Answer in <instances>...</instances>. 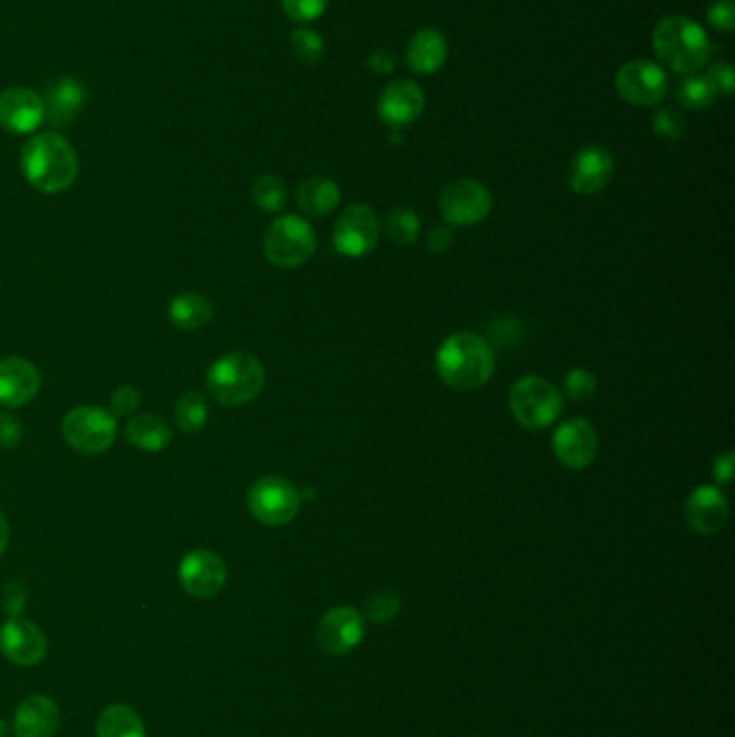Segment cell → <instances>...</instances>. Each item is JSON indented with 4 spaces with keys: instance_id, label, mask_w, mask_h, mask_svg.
Returning a JSON list of instances; mask_svg holds the SVG:
<instances>
[{
    "instance_id": "1",
    "label": "cell",
    "mask_w": 735,
    "mask_h": 737,
    "mask_svg": "<svg viewBox=\"0 0 735 737\" xmlns=\"http://www.w3.org/2000/svg\"><path fill=\"white\" fill-rule=\"evenodd\" d=\"M20 169L39 192L61 195L76 183L80 165L68 139L57 132H41L22 147Z\"/></svg>"
},
{
    "instance_id": "2",
    "label": "cell",
    "mask_w": 735,
    "mask_h": 737,
    "mask_svg": "<svg viewBox=\"0 0 735 737\" xmlns=\"http://www.w3.org/2000/svg\"><path fill=\"white\" fill-rule=\"evenodd\" d=\"M494 365L496 358L490 343L468 330L445 339L436 353L438 378L459 392L484 387L494 374Z\"/></svg>"
},
{
    "instance_id": "3",
    "label": "cell",
    "mask_w": 735,
    "mask_h": 737,
    "mask_svg": "<svg viewBox=\"0 0 735 737\" xmlns=\"http://www.w3.org/2000/svg\"><path fill=\"white\" fill-rule=\"evenodd\" d=\"M266 387L261 360L248 351H229L216 358L206 374L211 399L227 408H242L255 401Z\"/></svg>"
},
{
    "instance_id": "4",
    "label": "cell",
    "mask_w": 735,
    "mask_h": 737,
    "mask_svg": "<svg viewBox=\"0 0 735 737\" xmlns=\"http://www.w3.org/2000/svg\"><path fill=\"white\" fill-rule=\"evenodd\" d=\"M654 50L666 68L695 73L709 63L712 41L699 22L686 16H668L654 29Z\"/></svg>"
},
{
    "instance_id": "5",
    "label": "cell",
    "mask_w": 735,
    "mask_h": 737,
    "mask_svg": "<svg viewBox=\"0 0 735 737\" xmlns=\"http://www.w3.org/2000/svg\"><path fill=\"white\" fill-rule=\"evenodd\" d=\"M317 236L314 227L300 216H279L264 236L266 259L282 268L294 270L305 266L316 255Z\"/></svg>"
},
{
    "instance_id": "6",
    "label": "cell",
    "mask_w": 735,
    "mask_h": 737,
    "mask_svg": "<svg viewBox=\"0 0 735 737\" xmlns=\"http://www.w3.org/2000/svg\"><path fill=\"white\" fill-rule=\"evenodd\" d=\"M302 505L300 490L285 477L268 475L257 479L246 491V507L250 516L266 527L289 525Z\"/></svg>"
},
{
    "instance_id": "7",
    "label": "cell",
    "mask_w": 735,
    "mask_h": 737,
    "mask_svg": "<svg viewBox=\"0 0 735 737\" xmlns=\"http://www.w3.org/2000/svg\"><path fill=\"white\" fill-rule=\"evenodd\" d=\"M509 410L526 429H546L563 412L559 388L539 376L520 378L509 392Z\"/></svg>"
},
{
    "instance_id": "8",
    "label": "cell",
    "mask_w": 735,
    "mask_h": 737,
    "mask_svg": "<svg viewBox=\"0 0 735 737\" xmlns=\"http://www.w3.org/2000/svg\"><path fill=\"white\" fill-rule=\"evenodd\" d=\"M61 434L80 456H102L117 438V419L98 406H76L63 417Z\"/></svg>"
},
{
    "instance_id": "9",
    "label": "cell",
    "mask_w": 735,
    "mask_h": 737,
    "mask_svg": "<svg viewBox=\"0 0 735 737\" xmlns=\"http://www.w3.org/2000/svg\"><path fill=\"white\" fill-rule=\"evenodd\" d=\"M438 208L449 225L470 227L488 218L491 211L490 192L475 179H456L443 188Z\"/></svg>"
},
{
    "instance_id": "10",
    "label": "cell",
    "mask_w": 735,
    "mask_h": 737,
    "mask_svg": "<svg viewBox=\"0 0 735 737\" xmlns=\"http://www.w3.org/2000/svg\"><path fill=\"white\" fill-rule=\"evenodd\" d=\"M380 231L383 225L376 211L369 206H350L335 222L332 245L337 248V252L358 259L376 248L380 240Z\"/></svg>"
},
{
    "instance_id": "11",
    "label": "cell",
    "mask_w": 735,
    "mask_h": 737,
    "mask_svg": "<svg viewBox=\"0 0 735 737\" xmlns=\"http://www.w3.org/2000/svg\"><path fill=\"white\" fill-rule=\"evenodd\" d=\"M615 89L628 104L656 106L666 96L668 78L658 63L634 59L617 71Z\"/></svg>"
},
{
    "instance_id": "12",
    "label": "cell",
    "mask_w": 735,
    "mask_h": 737,
    "mask_svg": "<svg viewBox=\"0 0 735 737\" xmlns=\"http://www.w3.org/2000/svg\"><path fill=\"white\" fill-rule=\"evenodd\" d=\"M177 578L188 596L210 599L218 596L227 585V565L216 552L197 548L183 555L177 567Z\"/></svg>"
},
{
    "instance_id": "13",
    "label": "cell",
    "mask_w": 735,
    "mask_h": 737,
    "mask_svg": "<svg viewBox=\"0 0 735 737\" xmlns=\"http://www.w3.org/2000/svg\"><path fill=\"white\" fill-rule=\"evenodd\" d=\"M365 636V619L351 606L328 610L317 624V645L330 656H346L360 645Z\"/></svg>"
},
{
    "instance_id": "14",
    "label": "cell",
    "mask_w": 735,
    "mask_h": 737,
    "mask_svg": "<svg viewBox=\"0 0 735 737\" xmlns=\"http://www.w3.org/2000/svg\"><path fill=\"white\" fill-rule=\"evenodd\" d=\"M599 449L596 427L587 419H569L559 425L553 438V451L569 470H585L594 464Z\"/></svg>"
},
{
    "instance_id": "15",
    "label": "cell",
    "mask_w": 735,
    "mask_h": 737,
    "mask_svg": "<svg viewBox=\"0 0 735 737\" xmlns=\"http://www.w3.org/2000/svg\"><path fill=\"white\" fill-rule=\"evenodd\" d=\"M48 651L46 636L33 621L11 617L0 626V654L18 667H36Z\"/></svg>"
},
{
    "instance_id": "16",
    "label": "cell",
    "mask_w": 735,
    "mask_h": 737,
    "mask_svg": "<svg viewBox=\"0 0 735 737\" xmlns=\"http://www.w3.org/2000/svg\"><path fill=\"white\" fill-rule=\"evenodd\" d=\"M46 121L43 98L29 87H9L0 93V128L11 135H33Z\"/></svg>"
},
{
    "instance_id": "17",
    "label": "cell",
    "mask_w": 735,
    "mask_h": 737,
    "mask_svg": "<svg viewBox=\"0 0 735 737\" xmlns=\"http://www.w3.org/2000/svg\"><path fill=\"white\" fill-rule=\"evenodd\" d=\"M613 173H615L613 156L599 145H589L574 156L567 171V183L576 195L592 197L610 183Z\"/></svg>"
},
{
    "instance_id": "18",
    "label": "cell",
    "mask_w": 735,
    "mask_h": 737,
    "mask_svg": "<svg viewBox=\"0 0 735 737\" xmlns=\"http://www.w3.org/2000/svg\"><path fill=\"white\" fill-rule=\"evenodd\" d=\"M41 388V374L36 365L20 356L0 358V406L24 408Z\"/></svg>"
},
{
    "instance_id": "19",
    "label": "cell",
    "mask_w": 735,
    "mask_h": 737,
    "mask_svg": "<svg viewBox=\"0 0 735 737\" xmlns=\"http://www.w3.org/2000/svg\"><path fill=\"white\" fill-rule=\"evenodd\" d=\"M425 108V93L413 80H395L378 100V114L390 130L413 126Z\"/></svg>"
},
{
    "instance_id": "20",
    "label": "cell",
    "mask_w": 735,
    "mask_h": 737,
    "mask_svg": "<svg viewBox=\"0 0 735 737\" xmlns=\"http://www.w3.org/2000/svg\"><path fill=\"white\" fill-rule=\"evenodd\" d=\"M684 518L693 532L716 535L729 520V502L716 486H699L686 500Z\"/></svg>"
},
{
    "instance_id": "21",
    "label": "cell",
    "mask_w": 735,
    "mask_h": 737,
    "mask_svg": "<svg viewBox=\"0 0 735 737\" xmlns=\"http://www.w3.org/2000/svg\"><path fill=\"white\" fill-rule=\"evenodd\" d=\"M61 725V709L50 697L33 695L18 705L13 716L16 737H54Z\"/></svg>"
},
{
    "instance_id": "22",
    "label": "cell",
    "mask_w": 735,
    "mask_h": 737,
    "mask_svg": "<svg viewBox=\"0 0 735 737\" xmlns=\"http://www.w3.org/2000/svg\"><path fill=\"white\" fill-rule=\"evenodd\" d=\"M41 98L46 106V121L54 130H66L76 121L78 112L82 110L85 100H87V91L80 80L68 76V78H59L57 82H52L48 87L46 96H41Z\"/></svg>"
},
{
    "instance_id": "23",
    "label": "cell",
    "mask_w": 735,
    "mask_h": 737,
    "mask_svg": "<svg viewBox=\"0 0 735 737\" xmlns=\"http://www.w3.org/2000/svg\"><path fill=\"white\" fill-rule=\"evenodd\" d=\"M126 440L147 454H160L173 442V429L162 417L139 415L126 422Z\"/></svg>"
},
{
    "instance_id": "24",
    "label": "cell",
    "mask_w": 735,
    "mask_h": 737,
    "mask_svg": "<svg viewBox=\"0 0 735 737\" xmlns=\"http://www.w3.org/2000/svg\"><path fill=\"white\" fill-rule=\"evenodd\" d=\"M447 61V39L436 29H420L408 43V63L413 71L429 76Z\"/></svg>"
},
{
    "instance_id": "25",
    "label": "cell",
    "mask_w": 735,
    "mask_h": 737,
    "mask_svg": "<svg viewBox=\"0 0 735 737\" xmlns=\"http://www.w3.org/2000/svg\"><path fill=\"white\" fill-rule=\"evenodd\" d=\"M298 208L309 216H326L337 210L341 201L339 186L328 177H309L298 186Z\"/></svg>"
},
{
    "instance_id": "26",
    "label": "cell",
    "mask_w": 735,
    "mask_h": 737,
    "mask_svg": "<svg viewBox=\"0 0 735 737\" xmlns=\"http://www.w3.org/2000/svg\"><path fill=\"white\" fill-rule=\"evenodd\" d=\"M211 313H213V309H211L210 298L203 293H197V291L179 293L169 302V309H167L169 321L179 330H199V328L208 326Z\"/></svg>"
},
{
    "instance_id": "27",
    "label": "cell",
    "mask_w": 735,
    "mask_h": 737,
    "mask_svg": "<svg viewBox=\"0 0 735 737\" xmlns=\"http://www.w3.org/2000/svg\"><path fill=\"white\" fill-rule=\"evenodd\" d=\"M98 737H147L139 714L121 703L106 707L98 718Z\"/></svg>"
},
{
    "instance_id": "28",
    "label": "cell",
    "mask_w": 735,
    "mask_h": 737,
    "mask_svg": "<svg viewBox=\"0 0 735 737\" xmlns=\"http://www.w3.org/2000/svg\"><path fill=\"white\" fill-rule=\"evenodd\" d=\"M173 415H176L177 427L183 434H197L206 427L208 417H210V408H208L206 397L199 390H186L177 399Z\"/></svg>"
},
{
    "instance_id": "29",
    "label": "cell",
    "mask_w": 735,
    "mask_h": 737,
    "mask_svg": "<svg viewBox=\"0 0 735 737\" xmlns=\"http://www.w3.org/2000/svg\"><path fill=\"white\" fill-rule=\"evenodd\" d=\"M386 238L395 246H410L419 240L420 220L419 216L410 208L397 206L386 211L385 218Z\"/></svg>"
},
{
    "instance_id": "30",
    "label": "cell",
    "mask_w": 735,
    "mask_h": 737,
    "mask_svg": "<svg viewBox=\"0 0 735 737\" xmlns=\"http://www.w3.org/2000/svg\"><path fill=\"white\" fill-rule=\"evenodd\" d=\"M718 91L707 80V76L691 73L677 84V102L688 110H703L714 104Z\"/></svg>"
},
{
    "instance_id": "31",
    "label": "cell",
    "mask_w": 735,
    "mask_h": 737,
    "mask_svg": "<svg viewBox=\"0 0 735 737\" xmlns=\"http://www.w3.org/2000/svg\"><path fill=\"white\" fill-rule=\"evenodd\" d=\"M252 201L266 213H277L287 203V188L277 176H259L252 183Z\"/></svg>"
},
{
    "instance_id": "32",
    "label": "cell",
    "mask_w": 735,
    "mask_h": 737,
    "mask_svg": "<svg viewBox=\"0 0 735 737\" xmlns=\"http://www.w3.org/2000/svg\"><path fill=\"white\" fill-rule=\"evenodd\" d=\"M291 50L296 54V59L305 66H316L317 61H321L324 52H326V43L324 39L317 36L316 31L311 29H298L291 33Z\"/></svg>"
},
{
    "instance_id": "33",
    "label": "cell",
    "mask_w": 735,
    "mask_h": 737,
    "mask_svg": "<svg viewBox=\"0 0 735 737\" xmlns=\"http://www.w3.org/2000/svg\"><path fill=\"white\" fill-rule=\"evenodd\" d=\"M401 608L399 596L390 589H380L374 596L367 597L365 601V617L374 624H388L397 617Z\"/></svg>"
},
{
    "instance_id": "34",
    "label": "cell",
    "mask_w": 735,
    "mask_h": 737,
    "mask_svg": "<svg viewBox=\"0 0 735 737\" xmlns=\"http://www.w3.org/2000/svg\"><path fill=\"white\" fill-rule=\"evenodd\" d=\"M563 388H565V395H567L569 401L585 404V401H589L596 395V376L589 369L576 367V369L567 371V376L563 380Z\"/></svg>"
},
{
    "instance_id": "35",
    "label": "cell",
    "mask_w": 735,
    "mask_h": 737,
    "mask_svg": "<svg viewBox=\"0 0 735 737\" xmlns=\"http://www.w3.org/2000/svg\"><path fill=\"white\" fill-rule=\"evenodd\" d=\"M282 11L294 22H314L324 16L330 0H280Z\"/></svg>"
},
{
    "instance_id": "36",
    "label": "cell",
    "mask_w": 735,
    "mask_h": 737,
    "mask_svg": "<svg viewBox=\"0 0 735 737\" xmlns=\"http://www.w3.org/2000/svg\"><path fill=\"white\" fill-rule=\"evenodd\" d=\"M654 130L658 137L668 139V141H677L684 137L686 132V121L682 117V112H677L675 108H663L656 117H654Z\"/></svg>"
},
{
    "instance_id": "37",
    "label": "cell",
    "mask_w": 735,
    "mask_h": 737,
    "mask_svg": "<svg viewBox=\"0 0 735 737\" xmlns=\"http://www.w3.org/2000/svg\"><path fill=\"white\" fill-rule=\"evenodd\" d=\"M140 404V392L132 385H123V387L117 388L110 397V415L115 419H121V417H130Z\"/></svg>"
},
{
    "instance_id": "38",
    "label": "cell",
    "mask_w": 735,
    "mask_h": 737,
    "mask_svg": "<svg viewBox=\"0 0 735 737\" xmlns=\"http://www.w3.org/2000/svg\"><path fill=\"white\" fill-rule=\"evenodd\" d=\"M707 22L723 33H732L735 24V0H714L707 9Z\"/></svg>"
},
{
    "instance_id": "39",
    "label": "cell",
    "mask_w": 735,
    "mask_h": 737,
    "mask_svg": "<svg viewBox=\"0 0 735 737\" xmlns=\"http://www.w3.org/2000/svg\"><path fill=\"white\" fill-rule=\"evenodd\" d=\"M24 440V425L9 412H0V449L11 451Z\"/></svg>"
},
{
    "instance_id": "40",
    "label": "cell",
    "mask_w": 735,
    "mask_h": 737,
    "mask_svg": "<svg viewBox=\"0 0 735 737\" xmlns=\"http://www.w3.org/2000/svg\"><path fill=\"white\" fill-rule=\"evenodd\" d=\"M705 76H707V80L714 84V89H716L718 93H732V91H734L735 76L729 63H725V61H716L714 66H709V70H707Z\"/></svg>"
},
{
    "instance_id": "41",
    "label": "cell",
    "mask_w": 735,
    "mask_h": 737,
    "mask_svg": "<svg viewBox=\"0 0 735 737\" xmlns=\"http://www.w3.org/2000/svg\"><path fill=\"white\" fill-rule=\"evenodd\" d=\"M454 242H456V233H454V229L447 227V225H438V227H434V229L429 231V236H427V246H429V250L436 252V255L447 252V250L454 246Z\"/></svg>"
},
{
    "instance_id": "42",
    "label": "cell",
    "mask_w": 735,
    "mask_h": 737,
    "mask_svg": "<svg viewBox=\"0 0 735 737\" xmlns=\"http://www.w3.org/2000/svg\"><path fill=\"white\" fill-rule=\"evenodd\" d=\"M712 475H714V481L718 486L732 484V479H734V451H725V454H721L714 459Z\"/></svg>"
},
{
    "instance_id": "43",
    "label": "cell",
    "mask_w": 735,
    "mask_h": 737,
    "mask_svg": "<svg viewBox=\"0 0 735 737\" xmlns=\"http://www.w3.org/2000/svg\"><path fill=\"white\" fill-rule=\"evenodd\" d=\"M367 66H369V70L378 71V73H390V71L395 70V57L390 54V52H386V50H376L371 57H369V61H367Z\"/></svg>"
},
{
    "instance_id": "44",
    "label": "cell",
    "mask_w": 735,
    "mask_h": 737,
    "mask_svg": "<svg viewBox=\"0 0 735 737\" xmlns=\"http://www.w3.org/2000/svg\"><path fill=\"white\" fill-rule=\"evenodd\" d=\"M13 594L16 596H11V591H9V587L4 589V608H7V612L11 615V617H18V612H22V608H24V589L20 587V585H16L13 587Z\"/></svg>"
},
{
    "instance_id": "45",
    "label": "cell",
    "mask_w": 735,
    "mask_h": 737,
    "mask_svg": "<svg viewBox=\"0 0 735 737\" xmlns=\"http://www.w3.org/2000/svg\"><path fill=\"white\" fill-rule=\"evenodd\" d=\"M7 546H9V525H7V520H4V516L0 511V557L4 555Z\"/></svg>"
},
{
    "instance_id": "46",
    "label": "cell",
    "mask_w": 735,
    "mask_h": 737,
    "mask_svg": "<svg viewBox=\"0 0 735 737\" xmlns=\"http://www.w3.org/2000/svg\"><path fill=\"white\" fill-rule=\"evenodd\" d=\"M0 737H7V725L0 720Z\"/></svg>"
}]
</instances>
